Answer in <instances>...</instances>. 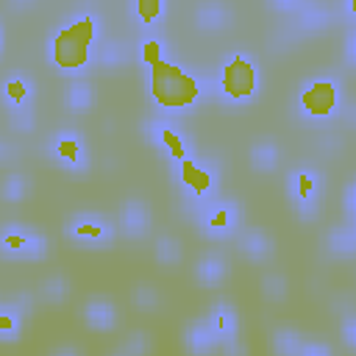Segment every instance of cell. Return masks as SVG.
Listing matches in <instances>:
<instances>
[{
	"instance_id": "cell-1",
	"label": "cell",
	"mask_w": 356,
	"mask_h": 356,
	"mask_svg": "<svg viewBox=\"0 0 356 356\" xmlns=\"http://www.w3.org/2000/svg\"><path fill=\"white\" fill-rule=\"evenodd\" d=\"M100 36V17L95 8L81 6L67 17V25L58 28L50 39V61L70 75H81L95 61V44Z\"/></svg>"
},
{
	"instance_id": "cell-2",
	"label": "cell",
	"mask_w": 356,
	"mask_h": 356,
	"mask_svg": "<svg viewBox=\"0 0 356 356\" xmlns=\"http://www.w3.org/2000/svg\"><path fill=\"white\" fill-rule=\"evenodd\" d=\"M147 72V89H150V97L167 108V111H181V108H189L195 106L197 100H203L214 86L211 81L189 72L186 67L175 64V61H161Z\"/></svg>"
},
{
	"instance_id": "cell-3",
	"label": "cell",
	"mask_w": 356,
	"mask_h": 356,
	"mask_svg": "<svg viewBox=\"0 0 356 356\" xmlns=\"http://www.w3.org/2000/svg\"><path fill=\"white\" fill-rule=\"evenodd\" d=\"M259 83H261V75H259L256 58L245 50H236L225 56L214 89L228 106H245L259 95Z\"/></svg>"
},
{
	"instance_id": "cell-4",
	"label": "cell",
	"mask_w": 356,
	"mask_h": 356,
	"mask_svg": "<svg viewBox=\"0 0 356 356\" xmlns=\"http://www.w3.org/2000/svg\"><path fill=\"white\" fill-rule=\"evenodd\" d=\"M298 111L309 122H323L339 114L342 108V83L334 75H314L298 89Z\"/></svg>"
},
{
	"instance_id": "cell-5",
	"label": "cell",
	"mask_w": 356,
	"mask_h": 356,
	"mask_svg": "<svg viewBox=\"0 0 356 356\" xmlns=\"http://www.w3.org/2000/svg\"><path fill=\"white\" fill-rule=\"evenodd\" d=\"M172 175H175V181H181L189 203L200 206V203H206V200L214 197L220 170H217V161L214 159L192 153L189 159H184L181 164L172 167Z\"/></svg>"
},
{
	"instance_id": "cell-6",
	"label": "cell",
	"mask_w": 356,
	"mask_h": 356,
	"mask_svg": "<svg viewBox=\"0 0 356 356\" xmlns=\"http://www.w3.org/2000/svg\"><path fill=\"white\" fill-rule=\"evenodd\" d=\"M142 136H145L147 145L159 147V150L170 159L172 167L181 164L184 159H189V156L195 153L189 134H186L178 122H172L170 117H164V114H150V117L142 122Z\"/></svg>"
},
{
	"instance_id": "cell-7",
	"label": "cell",
	"mask_w": 356,
	"mask_h": 356,
	"mask_svg": "<svg viewBox=\"0 0 356 356\" xmlns=\"http://www.w3.org/2000/svg\"><path fill=\"white\" fill-rule=\"evenodd\" d=\"M323 189H325V181L314 167H298L286 178V195L300 220L317 217L320 203H323Z\"/></svg>"
},
{
	"instance_id": "cell-8",
	"label": "cell",
	"mask_w": 356,
	"mask_h": 356,
	"mask_svg": "<svg viewBox=\"0 0 356 356\" xmlns=\"http://www.w3.org/2000/svg\"><path fill=\"white\" fill-rule=\"evenodd\" d=\"M64 234L83 248H106L117 236V222L100 211H75L64 222Z\"/></svg>"
},
{
	"instance_id": "cell-9",
	"label": "cell",
	"mask_w": 356,
	"mask_h": 356,
	"mask_svg": "<svg viewBox=\"0 0 356 356\" xmlns=\"http://www.w3.org/2000/svg\"><path fill=\"white\" fill-rule=\"evenodd\" d=\"M50 242L28 222H6L0 228V253L8 259H44Z\"/></svg>"
},
{
	"instance_id": "cell-10",
	"label": "cell",
	"mask_w": 356,
	"mask_h": 356,
	"mask_svg": "<svg viewBox=\"0 0 356 356\" xmlns=\"http://www.w3.org/2000/svg\"><path fill=\"white\" fill-rule=\"evenodd\" d=\"M242 209L234 197H211L197 206V225L211 239H225L239 228Z\"/></svg>"
},
{
	"instance_id": "cell-11",
	"label": "cell",
	"mask_w": 356,
	"mask_h": 356,
	"mask_svg": "<svg viewBox=\"0 0 356 356\" xmlns=\"http://www.w3.org/2000/svg\"><path fill=\"white\" fill-rule=\"evenodd\" d=\"M50 156L67 172L81 175V172L89 170V147H86V139L81 136V131H75V128H61V131L53 134Z\"/></svg>"
},
{
	"instance_id": "cell-12",
	"label": "cell",
	"mask_w": 356,
	"mask_h": 356,
	"mask_svg": "<svg viewBox=\"0 0 356 356\" xmlns=\"http://www.w3.org/2000/svg\"><path fill=\"white\" fill-rule=\"evenodd\" d=\"M150 206L142 200V197H128L122 206H120V214H117V225L120 231L128 236V239H145L150 234Z\"/></svg>"
},
{
	"instance_id": "cell-13",
	"label": "cell",
	"mask_w": 356,
	"mask_h": 356,
	"mask_svg": "<svg viewBox=\"0 0 356 356\" xmlns=\"http://www.w3.org/2000/svg\"><path fill=\"white\" fill-rule=\"evenodd\" d=\"M209 328L214 331L220 348H228L239 339V314L234 309V303L228 300H214L211 309H209V317H206Z\"/></svg>"
},
{
	"instance_id": "cell-14",
	"label": "cell",
	"mask_w": 356,
	"mask_h": 356,
	"mask_svg": "<svg viewBox=\"0 0 356 356\" xmlns=\"http://www.w3.org/2000/svg\"><path fill=\"white\" fill-rule=\"evenodd\" d=\"M239 253L256 264H264L273 259L275 253V245H273V236L264 231V228H256V225H248L245 231H239Z\"/></svg>"
},
{
	"instance_id": "cell-15",
	"label": "cell",
	"mask_w": 356,
	"mask_h": 356,
	"mask_svg": "<svg viewBox=\"0 0 356 356\" xmlns=\"http://www.w3.org/2000/svg\"><path fill=\"white\" fill-rule=\"evenodd\" d=\"M0 97H3V103L8 106V111H11V108H28V106L33 103V97H36V83H33L31 75L14 72V75H8V78L0 83Z\"/></svg>"
},
{
	"instance_id": "cell-16",
	"label": "cell",
	"mask_w": 356,
	"mask_h": 356,
	"mask_svg": "<svg viewBox=\"0 0 356 356\" xmlns=\"http://www.w3.org/2000/svg\"><path fill=\"white\" fill-rule=\"evenodd\" d=\"M184 348L192 356H211L214 350H220V342H217L214 331L209 328L206 317H197L184 328Z\"/></svg>"
},
{
	"instance_id": "cell-17",
	"label": "cell",
	"mask_w": 356,
	"mask_h": 356,
	"mask_svg": "<svg viewBox=\"0 0 356 356\" xmlns=\"http://www.w3.org/2000/svg\"><path fill=\"white\" fill-rule=\"evenodd\" d=\"M83 320L95 331H111L120 323V312L108 298H92L83 303Z\"/></svg>"
},
{
	"instance_id": "cell-18",
	"label": "cell",
	"mask_w": 356,
	"mask_h": 356,
	"mask_svg": "<svg viewBox=\"0 0 356 356\" xmlns=\"http://www.w3.org/2000/svg\"><path fill=\"white\" fill-rule=\"evenodd\" d=\"M231 22H234V8L228 3L209 0V3H200L195 8V25L203 31H222Z\"/></svg>"
},
{
	"instance_id": "cell-19",
	"label": "cell",
	"mask_w": 356,
	"mask_h": 356,
	"mask_svg": "<svg viewBox=\"0 0 356 356\" xmlns=\"http://www.w3.org/2000/svg\"><path fill=\"white\" fill-rule=\"evenodd\" d=\"M228 259L220 253V250H209L203 253L197 261H195V278L203 284V286H217L228 278Z\"/></svg>"
},
{
	"instance_id": "cell-20",
	"label": "cell",
	"mask_w": 356,
	"mask_h": 356,
	"mask_svg": "<svg viewBox=\"0 0 356 356\" xmlns=\"http://www.w3.org/2000/svg\"><path fill=\"white\" fill-rule=\"evenodd\" d=\"M95 58H97L100 67H106V70H122V67L134 58V47H131L125 39H106V42L97 47Z\"/></svg>"
},
{
	"instance_id": "cell-21",
	"label": "cell",
	"mask_w": 356,
	"mask_h": 356,
	"mask_svg": "<svg viewBox=\"0 0 356 356\" xmlns=\"http://www.w3.org/2000/svg\"><path fill=\"white\" fill-rule=\"evenodd\" d=\"M95 100H97V92H95V86H92L89 81H83V78L70 81L67 89H64V106H67L70 111H75V114L89 111V108L95 106Z\"/></svg>"
},
{
	"instance_id": "cell-22",
	"label": "cell",
	"mask_w": 356,
	"mask_h": 356,
	"mask_svg": "<svg viewBox=\"0 0 356 356\" xmlns=\"http://www.w3.org/2000/svg\"><path fill=\"white\" fill-rule=\"evenodd\" d=\"M325 242H328V250H331L334 256H339V259H353V253H356V225H353V222H339V225H334V228L328 231Z\"/></svg>"
},
{
	"instance_id": "cell-23",
	"label": "cell",
	"mask_w": 356,
	"mask_h": 356,
	"mask_svg": "<svg viewBox=\"0 0 356 356\" xmlns=\"http://www.w3.org/2000/svg\"><path fill=\"white\" fill-rule=\"evenodd\" d=\"M128 14L142 28H156L167 14V3L164 0H136V3H128Z\"/></svg>"
},
{
	"instance_id": "cell-24",
	"label": "cell",
	"mask_w": 356,
	"mask_h": 356,
	"mask_svg": "<svg viewBox=\"0 0 356 356\" xmlns=\"http://www.w3.org/2000/svg\"><path fill=\"white\" fill-rule=\"evenodd\" d=\"M278 159H281V150L273 139H259L250 147V167L256 172H273L278 167Z\"/></svg>"
},
{
	"instance_id": "cell-25",
	"label": "cell",
	"mask_w": 356,
	"mask_h": 356,
	"mask_svg": "<svg viewBox=\"0 0 356 356\" xmlns=\"http://www.w3.org/2000/svg\"><path fill=\"white\" fill-rule=\"evenodd\" d=\"M298 22L303 31H323L331 22V6L328 3H303L298 8Z\"/></svg>"
},
{
	"instance_id": "cell-26",
	"label": "cell",
	"mask_w": 356,
	"mask_h": 356,
	"mask_svg": "<svg viewBox=\"0 0 356 356\" xmlns=\"http://www.w3.org/2000/svg\"><path fill=\"white\" fill-rule=\"evenodd\" d=\"M136 56H139V61L145 64V70H150V67L167 61V42H164L161 36H156V33H147V36L136 44Z\"/></svg>"
},
{
	"instance_id": "cell-27",
	"label": "cell",
	"mask_w": 356,
	"mask_h": 356,
	"mask_svg": "<svg viewBox=\"0 0 356 356\" xmlns=\"http://www.w3.org/2000/svg\"><path fill=\"white\" fill-rule=\"evenodd\" d=\"M25 314L14 303H0V342H14L19 339Z\"/></svg>"
},
{
	"instance_id": "cell-28",
	"label": "cell",
	"mask_w": 356,
	"mask_h": 356,
	"mask_svg": "<svg viewBox=\"0 0 356 356\" xmlns=\"http://www.w3.org/2000/svg\"><path fill=\"white\" fill-rule=\"evenodd\" d=\"M300 348H303V337L295 328H289V325L275 328V334H273V350H275V356H298Z\"/></svg>"
},
{
	"instance_id": "cell-29",
	"label": "cell",
	"mask_w": 356,
	"mask_h": 356,
	"mask_svg": "<svg viewBox=\"0 0 356 356\" xmlns=\"http://www.w3.org/2000/svg\"><path fill=\"white\" fill-rule=\"evenodd\" d=\"M28 192H31V178H28L25 172H11V175H6L3 184H0V197L8 200V203L25 200Z\"/></svg>"
},
{
	"instance_id": "cell-30",
	"label": "cell",
	"mask_w": 356,
	"mask_h": 356,
	"mask_svg": "<svg viewBox=\"0 0 356 356\" xmlns=\"http://www.w3.org/2000/svg\"><path fill=\"white\" fill-rule=\"evenodd\" d=\"M153 253H156V261H159V264H164V267L178 264V261H181V256H184L181 242H178L175 236H170V234H161V236L156 239Z\"/></svg>"
},
{
	"instance_id": "cell-31",
	"label": "cell",
	"mask_w": 356,
	"mask_h": 356,
	"mask_svg": "<svg viewBox=\"0 0 356 356\" xmlns=\"http://www.w3.org/2000/svg\"><path fill=\"white\" fill-rule=\"evenodd\" d=\"M39 295L47 300V303H64L67 295H70V281L64 275H47L42 284H39Z\"/></svg>"
},
{
	"instance_id": "cell-32",
	"label": "cell",
	"mask_w": 356,
	"mask_h": 356,
	"mask_svg": "<svg viewBox=\"0 0 356 356\" xmlns=\"http://www.w3.org/2000/svg\"><path fill=\"white\" fill-rule=\"evenodd\" d=\"M261 292H264L267 300L281 303V300L289 295V281H286V275H284V273H264V278H261Z\"/></svg>"
},
{
	"instance_id": "cell-33",
	"label": "cell",
	"mask_w": 356,
	"mask_h": 356,
	"mask_svg": "<svg viewBox=\"0 0 356 356\" xmlns=\"http://www.w3.org/2000/svg\"><path fill=\"white\" fill-rule=\"evenodd\" d=\"M131 300L139 312H156L161 306V295L153 284H136L134 292H131Z\"/></svg>"
},
{
	"instance_id": "cell-34",
	"label": "cell",
	"mask_w": 356,
	"mask_h": 356,
	"mask_svg": "<svg viewBox=\"0 0 356 356\" xmlns=\"http://www.w3.org/2000/svg\"><path fill=\"white\" fill-rule=\"evenodd\" d=\"M150 348H153V339H150L147 331H131L125 337V342H122V353L125 356H147Z\"/></svg>"
},
{
	"instance_id": "cell-35",
	"label": "cell",
	"mask_w": 356,
	"mask_h": 356,
	"mask_svg": "<svg viewBox=\"0 0 356 356\" xmlns=\"http://www.w3.org/2000/svg\"><path fill=\"white\" fill-rule=\"evenodd\" d=\"M8 122H11V128L17 134H31L36 128V111H33V106H28V108H11L8 111Z\"/></svg>"
},
{
	"instance_id": "cell-36",
	"label": "cell",
	"mask_w": 356,
	"mask_h": 356,
	"mask_svg": "<svg viewBox=\"0 0 356 356\" xmlns=\"http://www.w3.org/2000/svg\"><path fill=\"white\" fill-rule=\"evenodd\" d=\"M342 339H345L348 350L356 348V314L353 312H345V317H342Z\"/></svg>"
},
{
	"instance_id": "cell-37",
	"label": "cell",
	"mask_w": 356,
	"mask_h": 356,
	"mask_svg": "<svg viewBox=\"0 0 356 356\" xmlns=\"http://www.w3.org/2000/svg\"><path fill=\"white\" fill-rule=\"evenodd\" d=\"M345 222H353V217H356V184L353 181H348L345 184Z\"/></svg>"
},
{
	"instance_id": "cell-38",
	"label": "cell",
	"mask_w": 356,
	"mask_h": 356,
	"mask_svg": "<svg viewBox=\"0 0 356 356\" xmlns=\"http://www.w3.org/2000/svg\"><path fill=\"white\" fill-rule=\"evenodd\" d=\"M298 356H334V353H331V348H328L325 342L312 339V342H303V348H300Z\"/></svg>"
},
{
	"instance_id": "cell-39",
	"label": "cell",
	"mask_w": 356,
	"mask_h": 356,
	"mask_svg": "<svg viewBox=\"0 0 356 356\" xmlns=\"http://www.w3.org/2000/svg\"><path fill=\"white\" fill-rule=\"evenodd\" d=\"M345 61H348V67H353V61H356V33H353V28L345 36Z\"/></svg>"
},
{
	"instance_id": "cell-40",
	"label": "cell",
	"mask_w": 356,
	"mask_h": 356,
	"mask_svg": "<svg viewBox=\"0 0 356 356\" xmlns=\"http://www.w3.org/2000/svg\"><path fill=\"white\" fill-rule=\"evenodd\" d=\"M222 350H225V356H248V348H245L242 339H236L234 345H228V348H222Z\"/></svg>"
},
{
	"instance_id": "cell-41",
	"label": "cell",
	"mask_w": 356,
	"mask_h": 356,
	"mask_svg": "<svg viewBox=\"0 0 356 356\" xmlns=\"http://www.w3.org/2000/svg\"><path fill=\"white\" fill-rule=\"evenodd\" d=\"M50 356H81V350H78L75 345H58Z\"/></svg>"
},
{
	"instance_id": "cell-42",
	"label": "cell",
	"mask_w": 356,
	"mask_h": 356,
	"mask_svg": "<svg viewBox=\"0 0 356 356\" xmlns=\"http://www.w3.org/2000/svg\"><path fill=\"white\" fill-rule=\"evenodd\" d=\"M8 159H14V147L6 145V142H0V161H8Z\"/></svg>"
},
{
	"instance_id": "cell-43",
	"label": "cell",
	"mask_w": 356,
	"mask_h": 356,
	"mask_svg": "<svg viewBox=\"0 0 356 356\" xmlns=\"http://www.w3.org/2000/svg\"><path fill=\"white\" fill-rule=\"evenodd\" d=\"M111 356H125V353H122V350H117V353H111Z\"/></svg>"
},
{
	"instance_id": "cell-44",
	"label": "cell",
	"mask_w": 356,
	"mask_h": 356,
	"mask_svg": "<svg viewBox=\"0 0 356 356\" xmlns=\"http://www.w3.org/2000/svg\"><path fill=\"white\" fill-rule=\"evenodd\" d=\"M0 50H3V31H0Z\"/></svg>"
}]
</instances>
